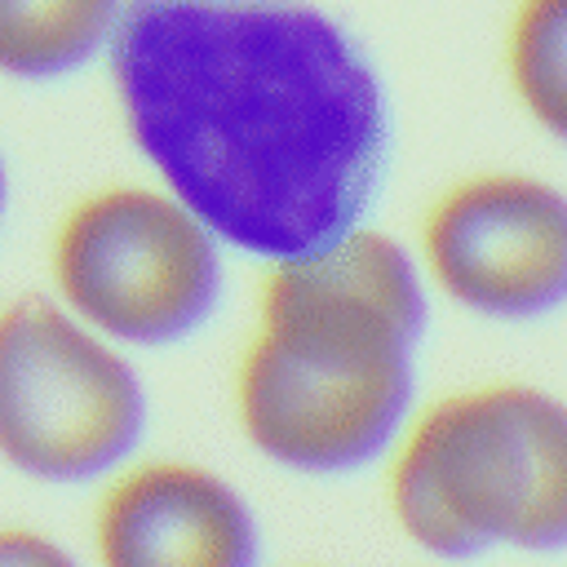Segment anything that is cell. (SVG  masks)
<instances>
[{
    "label": "cell",
    "mask_w": 567,
    "mask_h": 567,
    "mask_svg": "<svg viewBox=\"0 0 567 567\" xmlns=\"http://www.w3.org/2000/svg\"><path fill=\"white\" fill-rule=\"evenodd\" d=\"M434 310L412 239L381 221L261 266L252 328L230 368L239 439L297 478L381 470L425 399Z\"/></svg>",
    "instance_id": "obj_2"
},
{
    "label": "cell",
    "mask_w": 567,
    "mask_h": 567,
    "mask_svg": "<svg viewBox=\"0 0 567 567\" xmlns=\"http://www.w3.org/2000/svg\"><path fill=\"white\" fill-rule=\"evenodd\" d=\"M0 567H89L62 536L35 523H0Z\"/></svg>",
    "instance_id": "obj_10"
},
{
    "label": "cell",
    "mask_w": 567,
    "mask_h": 567,
    "mask_svg": "<svg viewBox=\"0 0 567 567\" xmlns=\"http://www.w3.org/2000/svg\"><path fill=\"white\" fill-rule=\"evenodd\" d=\"M89 567H266V536L221 470L137 452L93 487Z\"/></svg>",
    "instance_id": "obj_7"
},
{
    "label": "cell",
    "mask_w": 567,
    "mask_h": 567,
    "mask_svg": "<svg viewBox=\"0 0 567 567\" xmlns=\"http://www.w3.org/2000/svg\"><path fill=\"white\" fill-rule=\"evenodd\" d=\"M226 244L159 182L80 190L53 221L44 270L75 319L128 354L195 341L226 306Z\"/></svg>",
    "instance_id": "obj_4"
},
{
    "label": "cell",
    "mask_w": 567,
    "mask_h": 567,
    "mask_svg": "<svg viewBox=\"0 0 567 567\" xmlns=\"http://www.w3.org/2000/svg\"><path fill=\"white\" fill-rule=\"evenodd\" d=\"M301 567H328V563H301Z\"/></svg>",
    "instance_id": "obj_12"
},
{
    "label": "cell",
    "mask_w": 567,
    "mask_h": 567,
    "mask_svg": "<svg viewBox=\"0 0 567 567\" xmlns=\"http://www.w3.org/2000/svg\"><path fill=\"white\" fill-rule=\"evenodd\" d=\"M501 75L514 111L567 151V0H514L501 27Z\"/></svg>",
    "instance_id": "obj_9"
},
{
    "label": "cell",
    "mask_w": 567,
    "mask_h": 567,
    "mask_svg": "<svg viewBox=\"0 0 567 567\" xmlns=\"http://www.w3.org/2000/svg\"><path fill=\"white\" fill-rule=\"evenodd\" d=\"M381 487L394 532L434 567L567 558V394L523 377L430 394Z\"/></svg>",
    "instance_id": "obj_3"
},
{
    "label": "cell",
    "mask_w": 567,
    "mask_h": 567,
    "mask_svg": "<svg viewBox=\"0 0 567 567\" xmlns=\"http://www.w3.org/2000/svg\"><path fill=\"white\" fill-rule=\"evenodd\" d=\"M412 252L439 306L496 328L567 315V186L514 164L470 168L416 217Z\"/></svg>",
    "instance_id": "obj_6"
},
{
    "label": "cell",
    "mask_w": 567,
    "mask_h": 567,
    "mask_svg": "<svg viewBox=\"0 0 567 567\" xmlns=\"http://www.w3.org/2000/svg\"><path fill=\"white\" fill-rule=\"evenodd\" d=\"M102 71L146 177L230 257L270 266L377 221L394 97L323 0H128Z\"/></svg>",
    "instance_id": "obj_1"
},
{
    "label": "cell",
    "mask_w": 567,
    "mask_h": 567,
    "mask_svg": "<svg viewBox=\"0 0 567 567\" xmlns=\"http://www.w3.org/2000/svg\"><path fill=\"white\" fill-rule=\"evenodd\" d=\"M9 199H13V177H9V155H4V146H0V230H4V221H9Z\"/></svg>",
    "instance_id": "obj_11"
},
{
    "label": "cell",
    "mask_w": 567,
    "mask_h": 567,
    "mask_svg": "<svg viewBox=\"0 0 567 567\" xmlns=\"http://www.w3.org/2000/svg\"><path fill=\"white\" fill-rule=\"evenodd\" d=\"M128 0H0V80L62 84L106 62Z\"/></svg>",
    "instance_id": "obj_8"
},
{
    "label": "cell",
    "mask_w": 567,
    "mask_h": 567,
    "mask_svg": "<svg viewBox=\"0 0 567 567\" xmlns=\"http://www.w3.org/2000/svg\"><path fill=\"white\" fill-rule=\"evenodd\" d=\"M151 390L53 292L0 301V465L40 487H97L146 452Z\"/></svg>",
    "instance_id": "obj_5"
}]
</instances>
